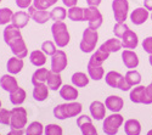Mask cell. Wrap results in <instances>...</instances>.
Here are the masks:
<instances>
[{"mask_svg":"<svg viewBox=\"0 0 152 135\" xmlns=\"http://www.w3.org/2000/svg\"><path fill=\"white\" fill-rule=\"evenodd\" d=\"M23 130H18V129H11L10 133H7V135H22Z\"/></svg>","mask_w":152,"mask_h":135,"instance_id":"obj_49","label":"cell"},{"mask_svg":"<svg viewBox=\"0 0 152 135\" xmlns=\"http://www.w3.org/2000/svg\"><path fill=\"white\" fill-rule=\"evenodd\" d=\"M68 60L67 55L63 50H57L51 57V71L55 73H61L67 67Z\"/></svg>","mask_w":152,"mask_h":135,"instance_id":"obj_10","label":"cell"},{"mask_svg":"<svg viewBox=\"0 0 152 135\" xmlns=\"http://www.w3.org/2000/svg\"><path fill=\"white\" fill-rule=\"evenodd\" d=\"M29 20H31V15L28 14V12L18 11V12H15L14 16H12L11 24L12 26H15L16 28H18V29H22L28 24Z\"/></svg>","mask_w":152,"mask_h":135,"instance_id":"obj_15","label":"cell"},{"mask_svg":"<svg viewBox=\"0 0 152 135\" xmlns=\"http://www.w3.org/2000/svg\"><path fill=\"white\" fill-rule=\"evenodd\" d=\"M148 17H150L148 10L145 7H136L130 14V20L135 26H140V24L145 23Z\"/></svg>","mask_w":152,"mask_h":135,"instance_id":"obj_16","label":"cell"},{"mask_svg":"<svg viewBox=\"0 0 152 135\" xmlns=\"http://www.w3.org/2000/svg\"><path fill=\"white\" fill-rule=\"evenodd\" d=\"M33 3V0H16V5L20 9H28Z\"/></svg>","mask_w":152,"mask_h":135,"instance_id":"obj_45","label":"cell"},{"mask_svg":"<svg viewBox=\"0 0 152 135\" xmlns=\"http://www.w3.org/2000/svg\"><path fill=\"white\" fill-rule=\"evenodd\" d=\"M11 123V111L6 108L0 109V124L4 126H10Z\"/></svg>","mask_w":152,"mask_h":135,"instance_id":"obj_40","label":"cell"},{"mask_svg":"<svg viewBox=\"0 0 152 135\" xmlns=\"http://www.w3.org/2000/svg\"><path fill=\"white\" fill-rule=\"evenodd\" d=\"M14 16V12H12L11 9L7 7H3L0 9V26L1 24H9V22H11V18Z\"/></svg>","mask_w":152,"mask_h":135,"instance_id":"obj_37","label":"cell"},{"mask_svg":"<svg viewBox=\"0 0 152 135\" xmlns=\"http://www.w3.org/2000/svg\"><path fill=\"white\" fill-rule=\"evenodd\" d=\"M45 135H62V128L57 124H49L44 129Z\"/></svg>","mask_w":152,"mask_h":135,"instance_id":"obj_41","label":"cell"},{"mask_svg":"<svg viewBox=\"0 0 152 135\" xmlns=\"http://www.w3.org/2000/svg\"><path fill=\"white\" fill-rule=\"evenodd\" d=\"M89 78L90 77H88L85 73L83 72H77V73H74V74L72 76V84L74 85V87H77V88H84L86 87L88 84H89Z\"/></svg>","mask_w":152,"mask_h":135,"instance_id":"obj_30","label":"cell"},{"mask_svg":"<svg viewBox=\"0 0 152 135\" xmlns=\"http://www.w3.org/2000/svg\"><path fill=\"white\" fill-rule=\"evenodd\" d=\"M146 135H152V129H151V130H148V131H147V134H146Z\"/></svg>","mask_w":152,"mask_h":135,"instance_id":"obj_52","label":"cell"},{"mask_svg":"<svg viewBox=\"0 0 152 135\" xmlns=\"http://www.w3.org/2000/svg\"><path fill=\"white\" fill-rule=\"evenodd\" d=\"M125 79L132 87H136V85H139L141 83V74L136 69H130V71L126 72Z\"/></svg>","mask_w":152,"mask_h":135,"instance_id":"obj_34","label":"cell"},{"mask_svg":"<svg viewBox=\"0 0 152 135\" xmlns=\"http://www.w3.org/2000/svg\"><path fill=\"white\" fill-rule=\"evenodd\" d=\"M97 40H99L97 31L90 29L89 27H88V28H85L84 32H83V38H82V40H80L79 49H80L83 53H85V54L93 53L94 49L96 47Z\"/></svg>","mask_w":152,"mask_h":135,"instance_id":"obj_5","label":"cell"},{"mask_svg":"<svg viewBox=\"0 0 152 135\" xmlns=\"http://www.w3.org/2000/svg\"><path fill=\"white\" fill-rule=\"evenodd\" d=\"M24 100H26V91H24L22 88L18 87L16 90L10 93V101L12 105L20 106L24 102Z\"/></svg>","mask_w":152,"mask_h":135,"instance_id":"obj_29","label":"cell"},{"mask_svg":"<svg viewBox=\"0 0 152 135\" xmlns=\"http://www.w3.org/2000/svg\"><path fill=\"white\" fill-rule=\"evenodd\" d=\"M148 62H150V65L152 66V55H150V57H148Z\"/></svg>","mask_w":152,"mask_h":135,"instance_id":"obj_51","label":"cell"},{"mask_svg":"<svg viewBox=\"0 0 152 135\" xmlns=\"http://www.w3.org/2000/svg\"><path fill=\"white\" fill-rule=\"evenodd\" d=\"M122 45L126 50H133V49H136V46L139 45V38L137 34L135 32H133L130 28L124 33V35L122 36Z\"/></svg>","mask_w":152,"mask_h":135,"instance_id":"obj_13","label":"cell"},{"mask_svg":"<svg viewBox=\"0 0 152 135\" xmlns=\"http://www.w3.org/2000/svg\"><path fill=\"white\" fill-rule=\"evenodd\" d=\"M0 3H1V0H0Z\"/></svg>","mask_w":152,"mask_h":135,"instance_id":"obj_55","label":"cell"},{"mask_svg":"<svg viewBox=\"0 0 152 135\" xmlns=\"http://www.w3.org/2000/svg\"><path fill=\"white\" fill-rule=\"evenodd\" d=\"M77 126L79 127L83 135H99L96 128L94 127L90 117L88 116H80L77 119Z\"/></svg>","mask_w":152,"mask_h":135,"instance_id":"obj_11","label":"cell"},{"mask_svg":"<svg viewBox=\"0 0 152 135\" xmlns=\"http://www.w3.org/2000/svg\"><path fill=\"white\" fill-rule=\"evenodd\" d=\"M33 6L38 10H48L51 5L48 0H33Z\"/></svg>","mask_w":152,"mask_h":135,"instance_id":"obj_42","label":"cell"},{"mask_svg":"<svg viewBox=\"0 0 152 135\" xmlns=\"http://www.w3.org/2000/svg\"><path fill=\"white\" fill-rule=\"evenodd\" d=\"M142 49L148 54L152 55V36H147L142 42Z\"/></svg>","mask_w":152,"mask_h":135,"instance_id":"obj_43","label":"cell"},{"mask_svg":"<svg viewBox=\"0 0 152 135\" xmlns=\"http://www.w3.org/2000/svg\"><path fill=\"white\" fill-rule=\"evenodd\" d=\"M110 57L108 54H106L105 51L100 50V49H97L96 53H94L89 60V62H88V65H91V66H102V63L105 62V61Z\"/></svg>","mask_w":152,"mask_h":135,"instance_id":"obj_27","label":"cell"},{"mask_svg":"<svg viewBox=\"0 0 152 135\" xmlns=\"http://www.w3.org/2000/svg\"><path fill=\"white\" fill-rule=\"evenodd\" d=\"M122 47H123L122 42H121L119 39L113 38V39H108V40H106V42H105L102 45H101L99 49H100V50H102V51H105L106 54L111 55L112 53H117V51H119Z\"/></svg>","mask_w":152,"mask_h":135,"instance_id":"obj_19","label":"cell"},{"mask_svg":"<svg viewBox=\"0 0 152 135\" xmlns=\"http://www.w3.org/2000/svg\"><path fill=\"white\" fill-rule=\"evenodd\" d=\"M0 87L7 93H12L14 90H16L18 88V83H17V80L14 76L5 74V76H3L1 78H0Z\"/></svg>","mask_w":152,"mask_h":135,"instance_id":"obj_20","label":"cell"},{"mask_svg":"<svg viewBox=\"0 0 152 135\" xmlns=\"http://www.w3.org/2000/svg\"><path fill=\"white\" fill-rule=\"evenodd\" d=\"M51 33L54 36V42L58 47L67 46L71 36H69V33H68V29L65 22L63 21L54 22V24L51 26Z\"/></svg>","mask_w":152,"mask_h":135,"instance_id":"obj_3","label":"cell"},{"mask_svg":"<svg viewBox=\"0 0 152 135\" xmlns=\"http://www.w3.org/2000/svg\"><path fill=\"white\" fill-rule=\"evenodd\" d=\"M77 1H78V0H62L63 5L67 6V7H73V6H75V5H77Z\"/></svg>","mask_w":152,"mask_h":135,"instance_id":"obj_47","label":"cell"},{"mask_svg":"<svg viewBox=\"0 0 152 135\" xmlns=\"http://www.w3.org/2000/svg\"><path fill=\"white\" fill-rule=\"evenodd\" d=\"M46 85L49 87L50 90H54V91L60 89L61 85H62V78L60 76V73H55L53 71H50L48 79H46Z\"/></svg>","mask_w":152,"mask_h":135,"instance_id":"obj_23","label":"cell"},{"mask_svg":"<svg viewBox=\"0 0 152 135\" xmlns=\"http://www.w3.org/2000/svg\"><path fill=\"white\" fill-rule=\"evenodd\" d=\"M101 1H102V0H86V4L90 7H97L101 4Z\"/></svg>","mask_w":152,"mask_h":135,"instance_id":"obj_46","label":"cell"},{"mask_svg":"<svg viewBox=\"0 0 152 135\" xmlns=\"http://www.w3.org/2000/svg\"><path fill=\"white\" fill-rule=\"evenodd\" d=\"M145 91H146V87L142 85H136V88L130 90V101L134 104H144L145 102Z\"/></svg>","mask_w":152,"mask_h":135,"instance_id":"obj_21","label":"cell"},{"mask_svg":"<svg viewBox=\"0 0 152 135\" xmlns=\"http://www.w3.org/2000/svg\"><path fill=\"white\" fill-rule=\"evenodd\" d=\"M67 16V11L63 9L62 6H56L50 11V17L54 22H58V21H63Z\"/></svg>","mask_w":152,"mask_h":135,"instance_id":"obj_35","label":"cell"},{"mask_svg":"<svg viewBox=\"0 0 152 135\" xmlns=\"http://www.w3.org/2000/svg\"><path fill=\"white\" fill-rule=\"evenodd\" d=\"M49 96V87L44 83V84H38L34 85L33 89V97L37 101H45Z\"/></svg>","mask_w":152,"mask_h":135,"instance_id":"obj_24","label":"cell"},{"mask_svg":"<svg viewBox=\"0 0 152 135\" xmlns=\"http://www.w3.org/2000/svg\"><path fill=\"white\" fill-rule=\"evenodd\" d=\"M27 124V111L23 107H14L11 109V129L23 130Z\"/></svg>","mask_w":152,"mask_h":135,"instance_id":"obj_7","label":"cell"},{"mask_svg":"<svg viewBox=\"0 0 152 135\" xmlns=\"http://www.w3.org/2000/svg\"><path fill=\"white\" fill-rule=\"evenodd\" d=\"M60 96L66 101H73L78 97V90L72 85H63L60 89Z\"/></svg>","mask_w":152,"mask_h":135,"instance_id":"obj_25","label":"cell"},{"mask_svg":"<svg viewBox=\"0 0 152 135\" xmlns=\"http://www.w3.org/2000/svg\"><path fill=\"white\" fill-rule=\"evenodd\" d=\"M151 20H152V14H151Z\"/></svg>","mask_w":152,"mask_h":135,"instance_id":"obj_54","label":"cell"},{"mask_svg":"<svg viewBox=\"0 0 152 135\" xmlns=\"http://www.w3.org/2000/svg\"><path fill=\"white\" fill-rule=\"evenodd\" d=\"M112 10H113V16H115L116 22L118 23L125 22V20L128 18V12H129L128 0H113Z\"/></svg>","mask_w":152,"mask_h":135,"instance_id":"obj_8","label":"cell"},{"mask_svg":"<svg viewBox=\"0 0 152 135\" xmlns=\"http://www.w3.org/2000/svg\"><path fill=\"white\" fill-rule=\"evenodd\" d=\"M48 1L50 3V5H51V6H53V5H55V4L57 3V0H48Z\"/></svg>","mask_w":152,"mask_h":135,"instance_id":"obj_50","label":"cell"},{"mask_svg":"<svg viewBox=\"0 0 152 135\" xmlns=\"http://www.w3.org/2000/svg\"><path fill=\"white\" fill-rule=\"evenodd\" d=\"M129 29V27L126 26V23H116L115 27H113V33H115V35L117 36V38H122V36L124 35V33Z\"/></svg>","mask_w":152,"mask_h":135,"instance_id":"obj_39","label":"cell"},{"mask_svg":"<svg viewBox=\"0 0 152 135\" xmlns=\"http://www.w3.org/2000/svg\"><path fill=\"white\" fill-rule=\"evenodd\" d=\"M88 74H89V77L94 80H100V79H102L104 76H105V69L102 68V66L88 65Z\"/></svg>","mask_w":152,"mask_h":135,"instance_id":"obj_33","label":"cell"},{"mask_svg":"<svg viewBox=\"0 0 152 135\" xmlns=\"http://www.w3.org/2000/svg\"><path fill=\"white\" fill-rule=\"evenodd\" d=\"M28 14L31 15V18L34 20V22L38 23V24H44L49 20H51V17H50V12H48L46 10H38L33 5H31L28 7Z\"/></svg>","mask_w":152,"mask_h":135,"instance_id":"obj_12","label":"cell"},{"mask_svg":"<svg viewBox=\"0 0 152 135\" xmlns=\"http://www.w3.org/2000/svg\"><path fill=\"white\" fill-rule=\"evenodd\" d=\"M89 109H90L91 117L96 120H101L106 117V106L101 101H93L90 104Z\"/></svg>","mask_w":152,"mask_h":135,"instance_id":"obj_17","label":"cell"},{"mask_svg":"<svg viewBox=\"0 0 152 135\" xmlns=\"http://www.w3.org/2000/svg\"><path fill=\"white\" fill-rule=\"evenodd\" d=\"M49 72L46 68H38L32 76V84L33 85H38V84H44L48 79Z\"/></svg>","mask_w":152,"mask_h":135,"instance_id":"obj_31","label":"cell"},{"mask_svg":"<svg viewBox=\"0 0 152 135\" xmlns=\"http://www.w3.org/2000/svg\"><path fill=\"white\" fill-rule=\"evenodd\" d=\"M80 112H82V105L79 102L62 104V105H57L54 108V116H55V118H57L60 120L75 117Z\"/></svg>","mask_w":152,"mask_h":135,"instance_id":"obj_2","label":"cell"},{"mask_svg":"<svg viewBox=\"0 0 152 135\" xmlns=\"http://www.w3.org/2000/svg\"><path fill=\"white\" fill-rule=\"evenodd\" d=\"M23 65L24 63H23V60L22 58H18V57L14 56V57L9 58L6 67H7L9 73H11V74H17V73H20L22 71Z\"/></svg>","mask_w":152,"mask_h":135,"instance_id":"obj_26","label":"cell"},{"mask_svg":"<svg viewBox=\"0 0 152 135\" xmlns=\"http://www.w3.org/2000/svg\"><path fill=\"white\" fill-rule=\"evenodd\" d=\"M144 7L148 11H152V0H144Z\"/></svg>","mask_w":152,"mask_h":135,"instance_id":"obj_48","label":"cell"},{"mask_svg":"<svg viewBox=\"0 0 152 135\" xmlns=\"http://www.w3.org/2000/svg\"><path fill=\"white\" fill-rule=\"evenodd\" d=\"M44 131V127L39 122H32L26 129V135H42Z\"/></svg>","mask_w":152,"mask_h":135,"instance_id":"obj_36","label":"cell"},{"mask_svg":"<svg viewBox=\"0 0 152 135\" xmlns=\"http://www.w3.org/2000/svg\"><path fill=\"white\" fill-rule=\"evenodd\" d=\"M124 131L126 135H140L141 124L137 119H128L124 123Z\"/></svg>","mask_w":152,"mask_h":135,"instance_id":"obj_22","label":"cell"},{"mask_svg":"<svg viewBox=\"0 0 152 135\" xmlns=\"http://www.w3.org/2000/svg\"><path fill=\"white\" fill-rule=\"evenodd\" d=\"M3 35H4V42L10 46L12 54L16 57L24 58L28 55L26 43H24L18 28L12 26V24H6V27L3 32Z\"/></svg>","mask_w":152,"mask_h":135,"instance_id":"obj_1","label":"cell"},{"mask_svg":"<svg viewBox=\"0 0 152 135\" xmlns=\"http://www.w3.org/2000/svg\"><path fill=\"white\" fill-rule=\"evenodd\" d=\"M123 116H121L119 113H112L111 116L105 118L102 130L106 135H116L119 130V127L123 124Z\"/></svg>","mask_w":152,"mask_h":135,"instance_id":"obj_6","label":"cell"},{"mask_svg":"<svg viewBox=\"0 0 152 135\" xmlns=\"http://www.w3.org/2000/svg\"><path fill=\"white\" fill-rule=\"evenodd\" d=\"M42 51L48 55V56H53L56 51H57V49H56V44L53 43L51 40H46L42 44Z\"/></svg>","mask_w":152,"mask_h":135,"instance_id":"obj_38","label":"cell"},{"mask_svg":"<svg viewBox=\"0 0 152 135\" xmlns=\"http://www.w3.org/2000/svg\"><path fill=\"white\" fill-rule=\"evenodd\" d=\"M122 61L126 68H136L139 66V57L133 50H124L122 53Z\"/></svg>","mask_w":152,"mask_h":135,"instance_id":"obj_18","label":"cell"},{"mask_svg":"<svg viewBox=\"0 0 152 135\" xmlns=\"http://www.w3.org/2000/svg\"><path fill=\"white\" fill-rule=\"evenodd\" d=\"M29 61L32 65H34L37 67H42L46 62V55L42 50H34L29 55Z\"/></svg>","mask_w":152,"mask_h":135,"instance_id":"obj_28","label":"cell"},{"mask_svg":"<svg viewBox=\"0 0 152 135\" xmlns=\"http://www.w3.org/2000/svg\"><path fill=\"white\" fill-rule=\"evenodd\" d=\"M0 109H1V101H0Z\"/></svg>","mask_w":152,"mask_h":135,"instance_id":"obj_53","label":"cell"},{"mask_svg":"<svg viewBox=\"0 0 152 135\" xmlns=\"http://www.w3.org/2000/svg\"><path fill=\"white\" fill-rule=\"evenodd\" d=\"M145 105H151L152 104V82L146 87L145 91Z\"/></svg>","mask_w":152,"mask_h":135,"instance_id":"obj_44","label":"cell"},{"mask_svg":"<svg viewBox=\"0 0 152 135\" xmlns=\"http://www.w3.org/2000/svg\"><path fill=\"white\" fill-rule=\"evenodd\" d=\"M105 106L107 109H110L113 113H118L124 106V101L121 96L118 95H111L108 97H106L105 101Z\"/></svg>","mask_w":152,"mask_h":135,"instance_id":"obj_14","label":"cell"},{"mask_svg":"<svg viewBox=\"0 0 152 135\" xmlns=\"http://www.w3.org/2000/svg\"><path fill=\"white\" fill-rule=\"evenodd\" d=\"M84 21H88L89 28L97 31L102 24V15L97 10V7H86L84 9Z\"/></svg>","mask_w":152,"mask_h":135,"instance_id":"obj_9","label":"cell"},{"mask_svg":"<svg viewBox=\"0 0 152 135\" xmlns=\"http://www.w3.org/2000/svg\"><path fill=\"white\" fill-rule=\"evenodd\" d=\"M67 16L72 21L82 22V21H84V9L83 7H79V6L69 7L68 11H67Z\"/></svg>","mask_w":152,"mask_h":135,"instance_id":"obj_32","label":"cell"},{"mask_svg":"<svg viewBox=\"0 0 152 135\" xmlns=\"http://www.w3.org/2000/svg\"><path fill=\"white\" fill-rule=\"evenodd\" d=\"M106 84L111 88H117L122 91H129L130 88H133L132 85L126 82L125 77H123L119 72L116 71H110L108 73H106V77H105Z\"/></svg>","mask_w":152,"mask_h":135,"instance_id":"obj_4","label":"cell"}]
</instances>
